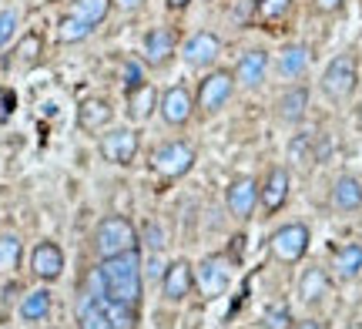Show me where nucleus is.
Listing matches in <instances>:
<instances>
[{"label":"nucleus","instance_id":"2f4dec72","mask_svg":"<svg viewBox=\"0 0 362 329\" xmlns=\"http://www.w3.org/2000/svg\"><path fill=\"white\" fill-rule=\"evenodd\" d=\"M265 329H288V323H292V313L285 309V306H275V309H269L265 313Z\"/></svg>","mask_w":362,"mask_h":329},{"label":"nucleus","instance_id":"0eeeda50","mask_svg":"<svg viewBox=\"0 0 362 329\" xmlns=\"http://www.w3.org/2000/svg\"><path fill=\"white\" fill-rule=\"evenodd\" d=\"M138 148H141V134L134 132V128H128V125L101 134V155L111 165H131L134 155H138Z\"/></svg>","mask_w":362,"mask_h":329},{"label":"nucleus","instance_id":"ea45409f","mask_svg":"<svg viewBox=\"0 0 362 329\" xmlns=\"http://www.w3.org/2000/svg\"><path fill=\"white\" fill-rule=\"evenodd\" d=\"M288 329H319V323L315 319H302V323H292Z\"/></svg>","mask_w":362,"mask_h":329},{"label":"nucleus","instance_id":"4be33fe9","mask_svg":"<svg viewBox=\"0 0 362 329\" xmlns=\"http://www.w3.org/2000/svg\"><path fill=\"white\" fill-rule=\"evenodd\" d=\"M325 292H329V276H325V269H319V265L305 269L302 279H298V296H302V303H319Z\"/></svg>","mask_w":362,"mask_h":329},{"label":"nucleus","instance_id":"2eb2a0df","mask_svg":"<svg viewBox=\"0 0 362 329\" xmlns=\"http://www.w3.org/2000/svg\"><path fill=\"white\" fill-rule=\"evenodd\" d=\"M194 286V269L185 259H178V262H171L168 269H165V276H161V289H165V299L168 303H181L188 292H192Z\"/></svg>","mask_w":362,"mask_h":329},{"label":"nucleus","instance_id":"c756f323","mask_svg":"<svg viewBox=\"0 0 362 329\" xmlns=\"http://www.w3.org/2000/svg\"><path fill=\"white\" fill-rule=\"evenodd\" d=\"M144 84H148V81H144L141 64H138V61H128V64H124V94L138 91V88H144Z\"/></svg>","mask_w":362,"mask_h":329},{"label":"nucleus","instance_id":"58836bf2","mask_svg":"<svg viewBox=\"0 0 362 329\" xmlns=\"http://www.w3.org/2000/svg\"><path fill=\"white\" fill-rule=\"evenodd\" d=\"M117 7H121V11H138V7H141L144 0H115Z\"/></svg>","mask_w":362,"mask_h":329},{"label":"nucleus","instance_id":"473e14b6","mask_svg":"<svg viewBox=\"0 0 362 329\" xmlns=\"http://www.w3.org/2000/svg\"><path fill=\"white\" fill-rule=\"evenodd\" d=\"M13 111H17V91L13 88H0V125L11 121Z\"/></svg>","mask_w":362,"mask_h":329},{"label":"nucleus","instance_id":"dca6fc26","mask_svg":"<svg viewBox=\"0 0 362 329\" xmlns=\"http://www.w3.org/2000/svg\"><path fill=\"white\" fill-rule=\"evenodd\" d=\"M111 118H115V108L107 105L104 98H84L78 108V128L88 134L104 132L111 125Z\"/></svg>","mask_w":362,"mask_h":329},{"label":"nucleus","instance_id":"ddd939ff","mask_svg":"<svg viewBox=\"0 0 362 329\" xmlns=\"http://www.w3.org/2000/svg\"><path fill=\"white\" fill-rule=\"evenodd\" d=\"M265 74H269V54H265V51H259V47H255V51H245L242 57H238L235 81H238L242 88H248V91L262 88Z\"/></svg>","mask_w":362,"mask_h":329},{"label":"nucleus","instance_id":"b1692460","mask_svg":"<svg viewBox=\"0 0 362 329\" xmlns=\"http://www.w3.org/2000/svg\"><path fill=\"white\" fill-rule=\"evenodd\" d=\"M51 313V292L47 289H34L24 296V303H21V319L27 323H40V319H47Z\"/></svg>","mask_w":362,"mask_h":329},{"label":"nucleus","instance_id":"f8f14e48","mask_svg":"<svg viewBox=\"0 0 362 329\" xmlns=\"http://www.w3.org/2000/svg\"><path fill=\"white\" fill-rule=\"evenodd\" d=\"M288 188H292V178H288V171L285 168H272L269 175H265V182H262L259 188V202L262 209L269 212H279L288 202Z\"/></svg>","mask_w":362,"mask_h":329},{"label":"nucleus","instance_id":"a211bd4d","mask_svg":"<svg viewBox=\"0 0 362 329\" xmlns=\"http://www.w3.org/2000/svg\"><path fill=\"white\" fill-rule=\"evenodd\" d=\"M275 71L279 78L285 81H298L305 71H309V47L305 44H285L279 61H275Z\"/></svg>","mask_w":362,"mask_h":329},{"label":"nucleus","instance_id":"423d86ee","mask_svg":"<svg viewBox=\"0 0 362 329\" xmlns=\"http://www.w3.org/2000/svg\"><path fill=\"white\" fill-rule=\"evenodd\" d=\"M235 91V74L232 71H211L205 74V81L198 84V108L205 115H215L221 108L228 105V98Z\"/></svg>","mask_w":362,"mask_h":329},{"label":"nucleus","instance_id":"5701e85b","mask_svg":"<svg viewBox=\"0 0 362 329\" xmlns=\"http://www.w3.org/2000/svg\"><path fill=\"white\" fill-rule=\"evenodd\" d=\"M98 306L104 309V316L115 329H134L138 316H134V303H117V299H98Z\"/></svg>","mask_w":362,"mask_h":329},{"label":"nucleus","instance_id":"c85d7f7f","mask_svg":"<svg viewBox=\"0 0 362 329\" xmlns=\"http://www.w3.org/2000/svg\"><path fill=\"white\" fill-rule=\"evenodd\" d=\"M21 238L17 236H0V272H13L17 265H21Z\"/></svg>","mask_w":362,"mask_h":329},{"label":"nucleus","instance_id":"4468645a","mask_svg":"<svg viewBox=\"0 0 362 329\" xmlns=\"http://www.w3.org/2000/svg\"><path fill=\"white\" fill-rule=\"evenodd\" d=\"M175 34H171L168 27H155V30H148L141 40V54H144V61L148 64H155V67H165L171 61V54H175Z\"/></svg>","mask_w":362,"mask_h":329},{"label":"nucleus","instance_id":"f704fd0d","mask_svg":"<svg viewBox=\"0 0 362 329\" xmlns=\"http://www.w3.org/2000/svg\"><path fill=\"white\" fill-rule=\"evenodd\" d=\"M144 246H148L151 252H158L161 246H165V232H161V225H155V222L144 225Z\"/></svg>","mask_w":362,"mask_h":329},{"label":"nucleus","instance_id":"e433bc0d","mask_svg":"<svg viewBox=\"0 0 362 329\" xmlns=\"http://www.w3.org/2000/svg\"><path fill=\"white\" fill-rule=\"evenodd\" d=\"M312 4H315V11H322V13H336L339 7L346 4V0H312Z\"/></svg>","mask_w":362,"mask_h":329},{"label":"nucleus","instance_id":"f257e3e1","mask_svg":"<svg viewBox=\"0 0 362 329\" xmlns=\"http://www.w3.org/2000/svg\"><path fill=\"white\" fill-rule=\"evenodd\" d=\"M88 296L117 299V303H138L141 299V255H138V249L101 259V265L94 269Z\"/></svg>","mask_w":362,"mask_h":329},{"label":"nucleus","instance_id":"cd10ccee","mask_svg":"<svg viewBox=\"0 0 362 329\" xmlns=\"http://www.w3.org/2000/svg\"><path fill=\"white\" fill-rule=\"evenodd\" d=\"M78 319H81V329H115L111 323H107V316H104V309L98 306V299H94V296H84Z\"/></svg>","mask_w":362,"mask_h":329},{"label":"nucleus","instance_id":"9b49d317","mask_svg":"<svg viewBox=\"0 0 362 329\" xmlns=\"http://www.w3.org/2000/svg\"><path fill=\"white\" fill-rule=\"evenodd\" d=\"M192 111H194V101L185 84H175V88L165 91V98H161V118L168 121L171 128L188 125V121H192Z\"/></svg>","mask_w":362,"mask_h":329},{"label":"nucleus","instance_id":"7ed1b4c3","mask_svg":"<svg viewBox=\"0 0 362 329\" xmlns=\"http://www.w3.org/2000/svg\"><path fill=\"white\" fill-rule=\"evenodd\" d=\"M356 81H359V67H356V57L352 54H336L329 67L322 71V81L319 88L329 101H346L356 91Z\"/></svg>","mask_w":362,"mask_h":329},{"label":"nucleus","instance_id":"6e6552de","mask_svg":"<svg viewBox=\"0 0 362 329\" xmlns=\"http://www.w3.org/2000/svg\"><path fill=\"white\" fill-rule=\"evenodd\" d=\"M221 54V40L215 34H208V30H198L192 37L181 44V57H185V64L194 67V71H202V67H211L218 61Z\"/></svg>","mask_w":362,"mask_h":329},{"label":"nucleus","instance_id":"72a5a7b5","mask_svg":"<svg viewBox=\"0 0 362 329\" xmlns=\"http://www.w3.org/2000/svg\"><path fill=\"white\" fill-rule=\"evenodd\" d=\"M37 47H40V37H37V34H27V37L21 40V47H17L21 61H24V64H30V61L37 57Z\"/></svg>","mask_w":362,"mask_h":329},{"label":"nucleus","instance_id":"aec40b11","mask_svg":"<svg viewBox=\"0 0 362 329\" xmlns=\"http://www.w3.org/2000/svg\"><path fill=\"white\" fill-rule=\"evenodd\" d=\"M332 269H336L339 279H359L362 276V246L359 242H346L342 249H336V259H332Z\"/></svg>","mask_w":362,"mask_h":329},{"label":"nucleus","instance_id":"6ab92c4d","mask_svg":"<svg viewBox=\"0 0 362 329\" xmlns=\"http://www.w3.org/2000/svg\"><path fill=\"white\" fill-rule=\"evenodd\" d=\"M332 209L349 215V212L362 209V182L352 178V175H342L336 185H332Z\"/></svg>","mask_w":362,"mask_h":329},{"label":"nucleus","instance_id":"a878e982","mask_svg":"<svg viewBox=\"0 0 362 329\" xmlns=\"http://www.w3.org/2000/svg\"><path fill=\"white\" fill-rule=\"evenodd\" d=\"M90 30H94V27H90L88 21L67 13V17H61V24H57V40H61V44H81L84 37H90Z\"/></svg>","mask_w":362,"mask_h":329},{"label":"nucleus","instance_id":"f3484780","mask_svg":"<svg viewBox=\"0 0 362 329\" xmlns=\"http://www.w3.org/2000/svg\"><path fill=\"white\" fill-rule=\"evenodd\" d=\"M30 269H34V276L44 279V282H54V279L64 272V252L57 249L54 242H40L34 255H30Z\"/></svg>","mask_w":362,"mask_h":329},{"label":"nucleus","instance_id":"bb28decb","mask_svg":"<svg viewBox=\"0 0 362 329\" xmlns=\"http://www.w3.org/2000/svg\"><path fill=\"white\" fill-rule=\"evenodd\" d=\"M151 108H155V88L151 84H144V88L128 94V115L134 121H144L151 115Z\"/></svg>","mask_w":362,"mask_h":329},{"label":"nucleus","instance_id":"20e7f679","mask_svg":"<svg viewBox=\"0 0 362 329\" xmlns=\"http://www.w3.org/2000/svg\"><path fill=\"white\" fill-rule=\"evenodd\" d=\"M309 242H312L309 225H302V222L282 225V229H275V232H272V238H269L272 255H275L279 262H285V265L298 262V259L309 252Z\"/></svg>","mask_w":362,"mask_h":329},{"label":"nucleus","instance_id":"412c9836","mask_svg":"<svg viewBox=\"0 0 362 329\" xmlns=\"http://www.w3.org/2000/svg\"><path fill=\"white\" fill-rule=\"evenodd\" d=\"M309 111V91L305 88H288V91L279 98V118L285 125H298Z\"/></svg>","mask_w":362,"mask_h":329},{"label":"nucleus","instance_id":"7c9ffc66","mask_svg":"<svg viewBox=\"0 0 362 329\" xmlns=\"http://www.w3.org/2000/svg\"><path fill=\"white\" fill-rule=\"evenodd\" d=\"M288 7H292V0H259V13L265 17V21H279V17H285Z\"/></svg>","mask_w":362,"mask_h":329},{"label":"nucleus","instance_id":"393cba45","mask_svg":"<svg viewBox=\"0 0 362 329\" xmlns=\"http://www.w3.org/2000/svg\"><path fill=\"white\" fill-rule=\"evenodd\" d=\"M111 4H115V0H74V17L88 21L90 27H98V24H104V21H107Z\"/></svg>","mask_w":362,"mask_h":329},{"label":"nucleus","instance_id":"1a4fd4ad","mask_svg":"<svg viewBox=\"0 0 362 329\" xmlns=\"http://www.w3.org/2000/svg\"><path fill=\"white\" fill-rule=\"evenodd\" d=\"M228 282H232V276H228V265H225V259H218V255H208V259H202V265L194 269V286H198V289H202V296H208V299L221 296V292L228 289Z\"/></svg>","mask_w":362,"mask_h":329},{"label":"nucleus","instance_id":"9d476101","mask_svg":"<svg viewBox=\"0 0 362 329\" xmlns=\"http://www.w3.org/2000/svg\"><path fill=\"white\" fill-rule=\"evenodd\" d=\"M225 205L232 212L235 219H252V212L259 205V182L255 178H235L225 192Z\"/></svg>","mask_w":362,"mask_h":329},{"label":"nucleus","instance_id":"a19ab883","mask_svg":"<svg viewBox=\"0 0 362 329\" xmlns=\"http://www.w3.org/2000/svg\"><path fill=\"white\" fill-rule=\"evenodd\" d=\"M165 4H168L171 11H185V7H188V4H192V0H165Z\"/></svg>","mask_w":362,"mask_h":329},{"label":"nucleus","instance_id":"f03ea898","mask_svg":"<svg viewBox=\"0 0 362 329\" xmlns=\"http://www.w3.org/2000/svg\"><path fill=\"white\" fill-rule=\"evenodd\" d=\"M94 249H98L101 259L121 255V252H128V249H138V232H134V225H131L128 219L107 215V219H101V225L94 229Z\"/></svg>","mask_w":362,"mask_h":329},{"label":"nucleus","instance_id":"c9c22d12","mask_svg":"<svg viewBox=\"0 0 362 329\" xmlns=\"http://www.w3.org/2000/svg\"><path fill=\"white\" fill-rule=\"evenodd\" d=\"M13 30H17V13L13 11H4L0 13V47L13 37Z\"/></svg>","mask_w":362,"mask_h":329},{"label":"nucleus","instance_id":"4c0bfd02","mask_svg":"<svg viewBox=\"0 0 362 329\" xmlns=\"http://www.w3.org/2000/svg\"><path fill=\"white\" fill-rule=\"evenodd\" d=\"M148 276H151V279L165 276V269H161V259H158L155 252H151V262H148Z\"/></svg>","mask_w":362,"mask_h":329},{"label":"nucleus","instance_id":"39448f33","mask_svg":"<svg viewBox=\"0 0 362 329\" xmlns=\"http://www.w3.org/2000/svg\"><path fill=\"white\" fill-rule=\"evenodd\" d=\"M151 168L161 178H181V175H188L194 168V148L185 145V142H168L151 155Z\"/></svg>","mask_w":362,"mask_h":329}]
</instances>
